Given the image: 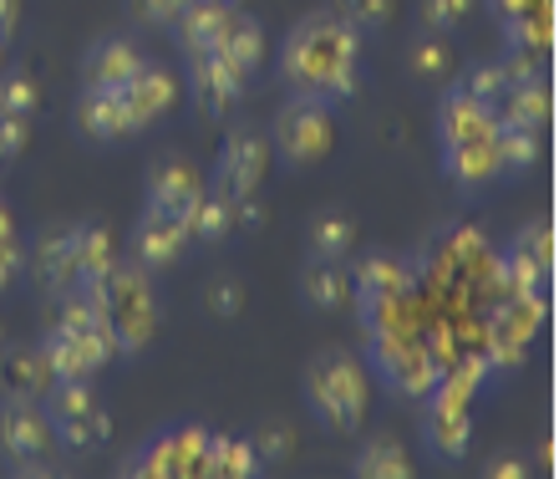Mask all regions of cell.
<instances>
[{
    "label": "cell",
    "mask_w": 559,
    "mask_h": 479,
    "mask_svg": "<svg viewBox=\"0 0 559 479\" xmlns=\"http://www.w3.org/2000/svg\"><path fill=\"white\" fill-rule=\"evenodd\" d=\"M41 358H46V373H51V383H76V377H92V367H87V358H82L76 337H67V331H57V327H46Z\"/></svg>",
    "instance_id": "cell-31"
},
{
    "label": "cell",
    "mask_w": 559,
    "mask_h": 479,
    "mask_svg": "<svg viewBox=\"0 0 559 479\" xmlns=\"http://www.w3.org/2000/svg\"><path fill=\"white\" fill-rule=\"evenodd\" d=\"M122 103H128V118H133V133L138 128H147V122H158L168 107L178 103V82L168 67H153V61H143L138 67V77L122 87Z\"/></svg>",
    "instance_id": "cell-22"
},
{
    "label": "cell",
    "mask_w": 559,
    "mask_h": 479,
    "mask_svg": "<svg viewBox=\"0 0 559 479\" xmlns=\"http://www.w3.org/2000/svg\"><path fill=\"white\" fill-rule=\"evenodd\" d=\"M0 67H5V46H0Z\"/></svg>",
    "instance_id": "cell-48"
},
{
    "label": "cell",
    "mask_w": 559,
    "mask_h": 479,
    "mask_svg": "<svg viewBox=\"0 0 559 479\" xmlns=\"http://www.w3.org/2000/svg\"><path fill=\"white\" fill-rule=\"evenodd\" d=\"M295 291H300V301L316 306V312H336V306L352 301V270H346V260L310 255L306 266H300V276H295Z\"/></svg>",
    "instance_id": "cell-23"
},
{
    "label": "cell",
    "mask_w": 559,
    "mask_h": 479,
    "mask_svg": "<svg viewBox=\"0 0 559 479\" xmlns=\"http://www.w3.org/2000/svg\"><path fill=\"white\" fill-rule=\"evenodd\" d=\"M143 67V51H138L128 36H103L82 51V87H107L122 92Z\"/></svg>",
    "instance_id": "cell-17"
},
{
    "label": "cell",
    "mask_w": 559,
    "mask_h": 479,
    "mask_svg": "<svg viewBox=\"0 0 559 479\" xmlns=\"http://www.w3.org/2000/svg\"><path fill=\"white\" fill-rule=\"evenodd\" d=\"M21 266H26V255H21V245H15V240H0V296L11 291V281L21 276Z\"/></svg>",
    "instance_id": "cell-42"
},
{
    "label": "cell",
    "mask_w": 559,
    "mask_h": 479,
    "mask_svg": "<svg viewBox=\"0 0 559 479\" xmlns=\"http://www.w3.org/2000/svg\"><path fill=\"white\" fill-rule=\"evenodd\" d=\"M204 312L214 316V322H235V316L245 312V281H235V276L209 281L204 285Z\"/></svg>",
    "instance_id": "cell-36"
},
{
    "label": "cell",
    "mask_w": 559,
    "mask_h": 479,
    "mask_svg": "<svg viewBox=\"0 0 559 479\" xmlns=\"http://www.w3.org/2000/svg\"><path fill=\"white\" fill-rule=\"evenodd\" d=\"M15 31H21V0H0V46H11Z\"/></svg>",
    "instance_id": "cell-44"
},
{
    "label": "cell",
    "mask_w": 559,
    "mask_h": 479,
    "mask_svg": "<svg viewBox=\"0 0 559 479\" xmlns=\"http://www.w3.org/2000/svg\"><path fill=\"white\" fill-rule=\"evenodd\" d=\"M499 118H493V107L468 97L463 87H453L448 97L438 103V138L442 149H453V143H473V138H493Z\"/></svg>",
    "instance_id": "cell-21"
},
{
    "label": "cell",
    "mask_w": 559,
    "mask_h": 479,
    "mask_svg": "<svg viewBox=\"0 0 559 479\" xmlns=\"http://www.w3.org/2000/svg\"><path fill=\"white\" fill-rule=\"evenodd\" d=\"M204 174L189 164V159H163V164H153V174H147V210L168 214V220H189L193 205L204 199Z\"/></svg>",
    "instance_id": "cell-12"
},
{
    "label": "cell",
    "mask_w": 559,
    "mask_h": 479,
    "mask_svg": "<svg viewBox=\"0 0 559 479\" xmlns=\"http://www.w3.org/2000/svg\"><path fill=\"white\" fill-rule=\"evenodd\" d=\"M229 205H235V230H265L270 210L260 195H239V199H229Z\"/></svg>",
    "instance_id": "cell-40"
},
{
    "label": "cell",
    "mask_w": 559,
    "mask_h": 479,
    "mask_svg": "<svg viewBox=\"0 0 559 479\" xmlns=\"http://www.w3.org/2000/svg\"><path fill=\"white\" fill-rule=\"evenodd\" d=\"M46 327L67 331V337H76V347H82V358H87L92 377L103 373L107 362L118 358V342H112V327H107V312L103 301L87 296V291H61V296H51V322Z\"/></svg>",
    "instance_id": "cell-9"
},
{
    "label": "cell",
    "mask_w": 559,
    "mask_h": 479,
    "mask_svg": "<svg viewBox=\"0 0 559 479\" xmlns=\"http://www.w3.org/2000/svg\"><path fill=\"white\" fill-rule=\"evenodd\" d=\"M72 122L87 143H122V138L133 133L122 92H107V87H82V97L72 107Z\"/></svg>",
    "instance_id": "cell-16"
},
{
    "label": "cell",
    "mask_w": 559,
    "mask_h": 479,
    "mask_svg": "<svg viewBox=\"0 0 559 479\" xmlns=\"http://www.w3.org/2000/svg\"><path fill=\"white\" fill-rule=\"evenodd\" d=\"M413 291V270L402 255H367L352 270V301H361V316H377L386 306H402Z\"/></svg>",
    "instance_id": "cell-11"
},
{
    "label": "cell",
    "mask_w": 559,
    "mask_h": 479,
    "mask_svg": "<svg viewBox=\"0 0 559 479\" xmlns=\"http://www.w3.org/2000/svg\"><path fill=\"white\" fill-rule=\"evenodd\" d=\"M0 240H15V220H11V205L0 199Z\"/></svg>",
    "instance_id": "cell-45"
},
{
    "label": "cell",
    "mask_w": 559,
    "mask_h": 479,
    "mask_svg": "<svg viewBox=\"0 0 559 479\" xmlns=\"http://www.w3.org/2000/svg\"><path fill=\"white\" fill-rule=\"evenodd\" d=\"M473 15V0H417V21L432 36H453L463 31V21Z\"/></svg>",
    "instance_id": "cell-35"
},
{
    "label": "cell",
    "mask_w": 559,
    "mask_h": 479,
    "mask_svg": "<svg viewBox=\"0 0 559 479\" xmlns=\"http://www.w3.org/2000/svg\"><path fill=\"white\" fill-rule=\"evenodd\" d=\"M484 475L488 479H524L530 465H524V454H493V459L484 465Z\"/></svg>",
    "instance_id": "cell-43"
},
{
    "label": "cell",
    "mask_w": 559,
    "mask_h": 479,
    "mask_svg": "<svg viewBox=\"0 0 559 479\" xmlns=\"http://www.w3.org/2000/svg\"><path fill=\"white\" fill-rule=\"evenodd\" d=\"M5 159H11V153H5V143H0V164H5Z\"/></svg>",
    "instance_id": "cell-47"
},
{
    "label": "cell",
    "mask_w": 559,
    "mask_h": 479,
    "mask_svg": "<svg viewBox=\"0 0 559 479\" xmlns=\"http://www.w3.org/2000/svg\"><path fill=\"white\" fill-rule=\"evenodd\" d=\"M103 312L112 327L118 352H143L158 337V301H153V276L138 260H118L112 281L103 285Z\"/></svg>",
    "instance_id": "cell-4"
},
{
    "label": "cell",
    "mask_w": 559,
    "mask_h": 479,
    "mask_svg": "<svg viewBox=\"0 0 559 479\" xmlns=\"http://www.w3.org/2000/svg\"><path fill=\"white\" fill-rule=\"evenodd\" d=\"M519 5H524V0H488V11L499 15V21H503V15H509V11H519Z\"/></svg>",
    "instance_id": "cell-46"
},
{
    "label": "cell",
    "mask_w": 559,
    "mask_h": 479,
    "mask_svg": "<svg viewBox=\"0 0 559 479\" xmlns=\"http://www.w3.org/2000/svg\"><path fill=\"white\" fill-rule=\"evenodd\" d=\"M245 82H250V77H239L219 51L189 57V92L199 97V113H204V118H229L235 103L245 97Z\"/></svg>",
    "instance_id": "cell-13"
},
{
    "label": "cell",
    "mask_w": 559,
    "mask_h": 479,
    "mask_svg": "<svg viewBox=\"0 0 559 479\" xmlns=\"http://www.w3.org/2000/svg\"><path fill=\"white\" fill-rule=\"evenodd\" d=\"M46 388H51V373H46L41 342L0 347V398L5 404H41Z\"/></svg>",
    "instance_id": "cell-15"
},
{
    "label": "cell",
    "mask_w": 559,
    "mask_h": 479,
    "mask_svg": "<svg viewBox=\"0 0 559 479\" xmlns=\"http://www.w3.org/2000/svg\"><path fill=\"white\" fill-rule=\"evenodd\" d=\"M260 465H285L290 459V423H260V434H250Z\"/></svg>",
    "instance_id": "cell-38"
},
{
    "label": "cell",
    "mask_w": 559,
    "mask_h": 479,
    "mask_svg": "<svg viewBox=\"0 0 559 479\" xmlns=\"http://www.w3.org/2000/svg\"><path fill=\"white\" fill-rule=\"evenodd\" d=\"M183 230H189V240H199V245H219V240L235 235V205H229V195H209L193 205V214L183 220Z\"/></svg>",
    "instance_id": "cell-30"
},
{
    "label": "cell",
    "mask_w": 559,
    "mask_h": 479,
    "mask_svg": "<svg viewBox=\"0 0 559 479\" xmlns=\"http://www.w3.org/2000/svg\"><path fill=\"white\" fill-rule=\"evenodd\" d=\"M407 67H413L417 82H442V77L453 72V42L423 31V36L413 42V51H407Z\"/></svg>",
    "instance_id": "cell-32"
},
{
    "label": "cell",
    "mask_w": 559,
    "mask_h": 479,
    "mask_svg": "<svg viewBox=\"0 0 559 479\" xmlns=\"http://www.w3.org/2000/svg\"><path fill=\"white\" fill-rule=\"evenodd\" d=\"M183 250H189V230L178 225V220H168V214H158V210L138 214V225H133V260L147 270V276L168 270Z\"/></svg>",
    "instance_id": "cell-18"
},
{
    "label": "cell",
    "mask_w": 559,
    "mask_h": 479,
    "mask_svg": "<svg viewBox=\"0 0 559 479\" xmlns=\"http://www.w3.org/2000/svg\"><path fill=\"white\" fill-rule=\"evenodd\" d=\"M306 250L321 260H346L356 250V220L346 210H316L306 225Z\"/></svg>",
    "instance_id": "cell-27"
},
{
    "label": "cell",
    "mask_w": 559,
    "mask_h": 479,
    "mask_svg": "<svg viewBox=\"0 0 559 479\" xmlns=\"http://www.w3.org/2000/svg\"><path fill=\"white\" fill-rule=\"evenodd\" d=\"M549 270H555V230H549V220H530L509 240V250L499 260L503 296L549 306Z\"/></svg>",
    "instance_id": "cell-8"
},
{
    "label": "cell",
    "mask_w": 559,
    "mask_h": 479,
    "mask_svg": "<svg viewBox=\"0 0 559 479\" xmlns=\"http://www.w3.org/2000/svg\"><path fill=\"white\" fill-rule=\"evenodd\" d=\"M331 143H336V103L310 97V92H295L270 122V149H275V159L285 168L321 164Z\"/></svg>",
    "instance_id": "cell-3"
},
{
    "label": "cell",
    "mask_w": 559,
    "mask_h": 479,
    "mask_svg": "<svg viewBox=\"0 0 559 479\" xmlns=\"http://www.w3.org/2000/svg\"><path fill=\"white\" fill-rule=\"evenodd\" d=\"M36 107H41L36 77L21 72V67H15L11 77H0V113H11V118H36Z\"/></svg>",
    "instance_id": "cell-34"
},
{
    "label": "cell",
    "mask_w": 559,
    "mask_h": 479,
    "mask_svg": "<svg viewBox=\"0 0 559 479\" xmlns=\"http://www.w3.org/2000/svg\"><path fill=\"white\" fill-rule=\"evenodd\" d=\"M118 475L143 479H178V475H209V429L204 423H174L133 449L118 465Z\"/></svg>",
    "instance_id": "cell-7"
},
{
    "label": "cell",
    "mask_w": 559,
    "mask_h": 479,
    "mask_svg": "<svg viewBox=\"0 0 559 479\" xmlns=\"http://www.w3.org/2000/svg\"><path fill=\"white\" fill-rule=\"evenodd\" d=\"M57 429L41 404H0V465L11 475H57Z\"/></svg>",
    "instance_id": "cell-6"
},
{
    "label": "cell",
    "mask_w": 559,
    "mask_h": 479,
    "mask_svg": "<svg viewBox=\"0 0 559 479\" xmlns=\"http://www.w3.org/2000/svg\"><path fill=\"white\" fill-rule=\"evenodd\" d=\"M392 0H331V15H341L356 36H382L392 26Z\"/></svg>",
    "instance_id": "cell-33"
},
{
    "label": "cell",
    "mask_w": 559,
    "mask_h": 479,
    "mask_svg": "<svg viewBox=\"0 0 559 479\" xmlns=\"http://www.w3.org/2000/svg\"><path fill=\"white\" fill-rule=\"evenodd\" d=\"M189 0H122V11H128V21H138V26H174V15L183 11Z\"/></svg>",
    "instance_id": "cell-39"
},
{
    "label": "cell",
    "mask_w": 559,
    "mask_h": 479,
    "mask_svg": "<svg viewBox=\"0 0 559 479\" xmlns=\"http://www.w3.org/2000/svg\"><path fill=\"white\" fill-rule=\"evenodd\" d=\"M555 103H549V77H530V82H509L503 97L493 103L499 122H524V128H545Z\"/></svg>",
    "instance_id": "cell-25"
},
{
    "label": "cell",
    "mask_w": 559,
    "mask_h": 479,
    "mask_svg": "<svg viewBox=\"0 0 559 479\" xmlns=\"http://www.w3.org/2000/svg\"><path fill=\"white\" fill-rule=\"evenodd\" d=\"M280 77L290 92L346 103L356 92V77H361V36L331 11L300 15L280 46Z\"/></svg>",
    "instance_id": "cell-1"
},
{
    "label": "cell",
    "mask_w": 559,
    "mask_h": 479,
    "mask_svg": "<svg viewBox=\"0 0 559 479\" xmlns=\"http://www.w3.org/2000/svg\"><path fill=\"white\" fill-rule=\"evenodd\" d=\"M356 479H413V454L397 439H367L352 459Z\"/></svg>",
    "instance_id": "cell-28"
},
{
    "label": "cell",
    "mask_w": 559,
    "mask_h": 479,
    "mask_svg": "<svg viewBox=\"0 0 559 479\" xmlns=\"http://www.w3.org/2000/svg\"><path fill=\"white\" fill-rule=\"evenodd\" d=\"M493 149H499V174L509 179H524L539 159H545V128H524V122H499L493 133Z\"/></svg>",
    "instance_id": "cell-26"
},
{
    "label": "cell",
    "mask_w": 559,
    "mask_h": 479,
    "mask_svg": "<svg viewBox=\"0 0 559 479\" xmlns=\"http://www.w3.org/2000/svg\"><path fill=\"white\" fill-rule=\"evenodd\" d=\"M367 404H371V383L367 367L352 352H316L306 367V408L331 429V434H356L367 423Z\"/></svg>",
    "instance_id": "cell-2"
},
{
    "label": "cell",
    "mask_w": 559,
    "mask_h": 479,
    "mask_svg": "<svg viewBox=\"0 0 559 479\" xmlns=\"http://www.w3.org/2000/svg\"><path fill=\"white\" fill-rule=\"evenodd\" d=\"M41 408H46V419H51V429H57V449L92 454L112 439V419H107L103 398L92 393L87 377H76V383H51Z\"/></svg>",
    "instance_id": "cell-5"
},
{
    "label": "cell",
    "mask_w": 559,
    "mask_h": 479,
    "mask_svg": "<svg viewBox=\"0 0 559 479\" xmlns=\"http://www.w3.org/2000/svg\"><path fill=\"white\" fill-rule=\"evenodd\" d=\"M219 57L229 61L239 77H254V72H260V57H265V26H260L254 15H239L235 11V26H229V36H224Z\"/></svg>",
    "instance_id": "cell-29"
},
{
    "label": "cell",
    "mask_w": 559,
    "mask_h": 479,
    "mask_svg": "<svg viewBox=\"0 0 559 479\" xmlns=\"http://www.w3.org/2000/svg\"><path fill=\"white\" fill-rule=\"evenodd\" d=\"M457 87L468 92V97H478V103L493 107L503 97V87H509V82H503L499 61H478V67H468V72H463V82H457Z\"/></svg>",
    "instance_id": "cell-37"
},
{
    "label": "cell",
    "mask_w": 559,
    "mask_h": 479,
    "mask_svg": "<svg viewBox=\"0 0 559 479\" xmlns=\"http://www.w3.org/2000/svg\"><path fill=\"white\" fill-rule=\"evenodd\" d=\"M265 168H270V138H260L254 128H239V133L224 138L219 159H214V189L229 199L260 195Z\"/></svg>",
    "instance_id": "cell-10"
},
{
    "label": "cell",
    "mask_w": 559,
    "mask_h": 479,
    "mask_svg": "<svg viewBox=\"0 0 559 479\" xmlns=\"http://www.w3.org/2000/svg\"><path fill=\"white\" fill-rule=\"evenodd\" d=\"M0 143H5L11 159H21L26 143H31V118H11V113H0Z\"/></svg>",
    "instance_id": "cell-41"
},
{
    "label": "cell",
    "mask_w": 559,
    "mask_h": 479,
    "mask_svg": "<svg viewBox=\"0 0 559 479\" xmlns=\"http://www.w3.org/2000/svg\"><path fill=\"white\" fill-rule=\"evenodd\" d=\"M72 250H76V291L103 301V285L118 270V240L107 225H72Z\"/></svg>",
    "instance_id": "cell-19"
},
{
    "label": "cell",
    "mask_w": 559,
    "mask_h": 479,
    "mask_svg": "<svg viewBox=\"0 0 559 479\" xmlns=\"http://www.w3.org/2000/svg\"><path fill=\"white\" fill-rule=\"evenodd\" d=\"M31 276L41 285V296H61L76 285V250H72V230H41L36 250H31Z\"/></svg>",
    "instance_id": "cell-20"
},
{
    "label": "cell",
    "mask_w": 559,
    "mask_h": 479,
    "mask_svg": "<svg viewBox=\"0 0 559 479\" xmlns=\"http://www.w3.org/2000/svg\"><path fill=\"white\" fill-rule=\"evenodd\" d=\"M499 133V128H493ZM442 168H448V179L457 189H484V184L499 179V149H493V138H473V143H453V149H442Z\"/></svg>",
    "instance_id": "cell-24"
},
{
    "label": "cell",
    "mask_w": 559,
    "mask_h": 479,
    "mask_svg": "<svg viewBox=\"0 0 559 479\" xmlns=\"http://www.w3.org/2000/svg\"><path fill=\"white\" fill-rule=\"evenodd\" d=\"M235 0H189L183 11L174 15V36L183 46V57H199V51H219L229 26H235Z\"/></svg>",
    "instance_id": "cell-14"
}]
</instances>
